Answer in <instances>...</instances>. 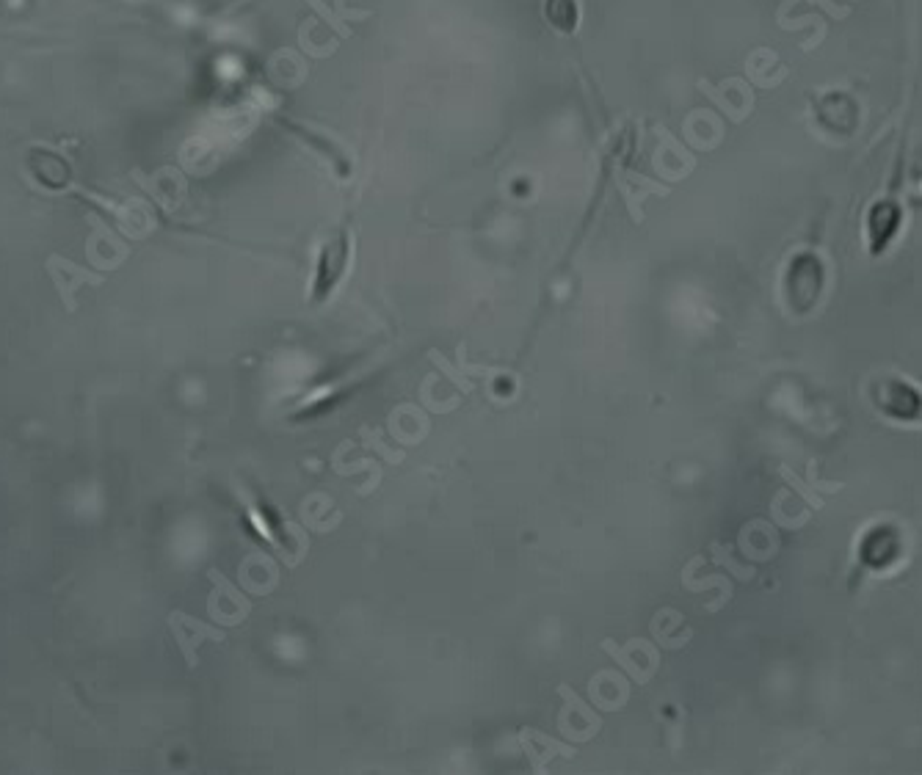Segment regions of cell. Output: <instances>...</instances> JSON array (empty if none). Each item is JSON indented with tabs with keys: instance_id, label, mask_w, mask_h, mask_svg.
I'll return each instance as SVG.
<instances>
[{
	"instance_id": "cell-2",
	"label": "cell",
	"mask_w": 922,
	"mask_h": 775,
	"mask_svg": "<svg viewBox=\"0 0 922 775\" xmlns=\"http://www.w3.org/2000/svg\"><path fill=\"white\" fill-rule=\"evenodd\" d=\"M47 271L53 276L58 293L64 298V307L70 309V312L75 309V304H78V301H75V293H78L86 282H92V285H100V282H103V276L89 274L86 268L70 263V260H61V257H50V260H47Z\"/></svg>"
},
{
	"instance_id": "cell-1",
	"label": "cell",
	"mask_w": 922,
	"mask_h": 775,
	"mask_svg": "<svg viewBox=\"0 0 922 775\" xmlns=\"http://www.w3.org/2000/svg\"><path fill=\"white\" fill-rule=\"evenodd\" d=\"M348 263H351V238L343 232V235H337L335 240H329L321 251L318 274H315V298H318V301L335 290L337 282L346 276Z\"/></svg>"
},
{
	"instance_id": "cell-3",
	"label": "cell",
	"mask_w": 922,
	"mask_h": 775,
	"mask_svg": "<svg viewBox=\"0 0 922 775\" xmlns=\"http://www.w3.org/2000/svg\"><path fill=\"white\" fill-rule=\"evenodd\" d=\"M544 14L561 34H572L577 28V0H547Z\"/></svg>"
}]
</instances>
